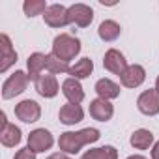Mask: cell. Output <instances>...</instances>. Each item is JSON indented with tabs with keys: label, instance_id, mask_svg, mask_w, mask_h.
Returning a JSON list of instances; mask_svg holds the SVG:
<instances>
[{
	"label": "cell",
	"instance_id": "3",
	"mask_svg": "<svg viewBox=\"0 0 159 159\" xmlns=\"http://www.w3.org/2000/svg\"><path fill=\"white\" fill-rule=\"evenodd\" d=\"M28 81H30V77L28 73L25 71H15L13 75H10L6 79V83L2 84V98L4 99H11L19 94H23L28 86Z\"/></svg>",
	"mask_w": 159,
	"mask_h": 159
},
{
	"label": "cell",
	"instance_id": "17",
	"mask_svg": "<svg viewBox=\"0 0 159 159\" xmlns=\"http://www.w3.org/2000/svg\"><path fill=\"white\" fill-rule=\"evenodd\" d=\"M0 43H2V62H0V71L6 73L10 69V66H13L17 62V52L11 47V41L8 38V34L0 36Z\"/></svg>",
	"mask_w": 159,
	"mask_h": 159
},
{
	"label": "cell",
	"instance_id": "15",
	"mask_svg": "<svg viewBox=\"0 0 159 159\" xmlns=\"http://www.w3.org/2000/svg\"><path fill=\"white\" fill-rule=\"evenodd\" d=\"M58 118H60V122L66 124V125H75V124H79V122H83L84 111L81 109V105L67 103V105H64V107L60 109Z\"/></svg>",
	"mask_w": 159,
	"mask_h": 159
},
{
	"label": "cell",
	"instance_id": "2",
	"mask_svg": "<svg viewBox=\"0 0 159 159\" xmlns=\"http://www.w3.org/2000/svg\"><path fill=\"white\" fill-rule=\"evenodd\" d=\"M79 52H81V41L69 34H60L52 41V54L60 58L62 62H71Z\"/></svg>",
	"mask_w": 159,
	"mask_h": 159
},
{
	"label": "cell",
	"instance_id": "24",
	"mask_svg": "<svg viewBox=\"0 0 159 159\" xmlns=\"http://www.w3.org/2000/svg\"><path fill=\"white\" fill-rule=\"evenodd\" d=\"M47 69L52 75H56V73H69L71 71V66L67 62H62L60 58H56L51 52V54H47Z\"/></svg>",
	"mask_w": 159,
	"mask_h": 159
},
{
	"label": "cell",
	"instance_id": "8",
	"mask_svg": "<svg viewBox=\"0 0 159 159\" xmlns=\"http://www.w3.org/2000/svg\"><path fill=\"white\" fill-rule=\"evenodd\" d=\"M137 107L142 114L146 116H155L159 114V92L153 88V90H146L139 96L137 99Z\"/></svg>",
	"mask_w": 159,
	"mask_h": 159
},
{
	"label": "cell",
	"instance_id": "18",
	"mask_svg": "<svg viewBox=\"0 0 159 159\" xmlns=\"http://www.w3.org/2000/svg\"><path fill=\"white\" fill-rule=\"evenodd\" d=\"M96 92L101 99H116L120 96V86L111 81V79H99V81L96 83Z\"/></svg>",
	"mask_w": 159,
	"mask_h": 159
},
{
	"label": "cell",
	"instance_id": "20",
	"mask_svg": "<svg viewBox=\"0 0 159 159\" xmlns=\"http://www.w3.org/2000/svg\"><path fill=\"white\" fill-rule=\"evenodd\" d=\"M131 146L137 148V150H148L152 144H153V133L148 131V129H137L131 139H129Z\"/></svg>",
	"mask_w": 159,
	"mask_h": 159
},
{
	"label": "cell",
	"instance_id": "27",
	"mask_svg": "<svg viewBox=\"0 0 159 159\" xmlns=\"http://www.w3.org/2000/svg\"><path fill=\"white\" fill-rule=\"evenodd\" d=\"M47 159H71V157H67L64 152H60V153H52V155H49Z\"/></svg>",
	"mask_w": 159,
	"mask_h": 159
},
{
	"label": "cell",
	"instance_id": "21",
	"mask_svg": "<svg viewBox=\"0 0 159 159\" xmlns=\"http://www.w3.org/2000/svg\"><path fill=\"white\" fill-rule=\"evenodd\" d=\"M81 159H118V150L114 146H101L92 148L86 153H83Z\"/></svg>",
	"mask_w": 159,
	"mask_h": 159
},
{
	"label": "cell",
	"instance_id": "14",
	"mask_svg": "<svg viewBox=\"0 0 159 159\" xmlns=\"http://www.w3.org/2000/svg\"><path fill=\"white\" fill-rule=\"evenodd\" d=\"M36 84V92L41 96V98H54L56 94H58V81H56V77L52 75V73H49V75H41L38 81L34 83Z\"/></svg>",
	"mask_w": 159,
	"mask_h": 159
},
{
	"label": "cell",
	"instance_id": "1",
	"mask_svg": "<svg viewBox=\"0 0 159 159\" xmlns=\"http://www.w3.org/2000/svg\"><path fill=\"white\" fill-rule=\"evenodd\" d=\"M99 131L96 127H86L81 131H66L58 139V148L64 153H79L83 146L99 140Z\"/></svg>",
	"mask_w": 159,
	"mask_h": 159
},
{
	"label": "cell",
	"instance_id": "23",
	"mask_svg": "<svg viewBox=\"0 0 159 159\" xmlns=\"http://www.w3.org/2000/svg\"><path fill=\"white\" fill-rule=\"evenodd\" d=\"M47 2L45 0H26V2L23 4V11H25V15H28V17H36V15H41V13H45L47 11Z\"/></svg>",
	"mask_w": 159,
	"mask_h": 159
},
{
	"label": "cell",
	"instance_id": "25",
	"mask_svg": "<svg viewBox=\"0 0 159 159\" xmlns=\"http://www.w3.org/2000/svg\"><path fill=\"white\" fill-rule=\"evenodd\" d=\"M13 159H36V152H32V150L26 146V148H21V150L15 153Z\"/></svg>",
	"mask_w": 159,
	"mask_h": 159
},
{
	"label": "cell",
	"instance_id": "28",
	"mask_svg": "<svg viewBox=\"0 0 159 159\" xmlns=\"http://www.w3.org/2000/svg\"><path fill=\"white\" fill-rule=\"evenodd\" d=\"M127 159H146V157L144 155H129Z\"/></svg>",
	"mask_w": 159,
	"mask_h": 159
},
{
	"label": "cell",
	"instance_id": "7",
	"mask_svg": "<svg viewBox=\"0 0 159 159\" xmlns=\"http://www.w3.org/2000/svg\"><path fill=\"white\" fill-rule=\"evenodd\" d=\"M43 19L49 26L52 28H62L66 25H69V15H67V8L62 4H51L47 8V11L43 13Z\"/></svg>",
	"mask_w": 159,
	"mask_h": 159
},
{
	"label": "cell",
	"instance_id": "19",
	"mask_svg": "<svg viewBox=\"0 0 159 159\" xmlns=\"http://www.w3.org/2000/svg\"><path fill=\"white\" fill-rule=\"evenodd\" d=\"M98 34H99V38H101L103 41H114V39H118V38H120L122 28H120V25H118L116 21L107 19V21H103V23L99 25Z\"/></svg>",
	"mask_w": 159,
	"mask_h": 159
},
{
	"label": "cell",
	"instance_id": "11",
	"mask_svg": "<svg viewBox=\"0 0 159 159\" xmlns=\"http://www.w3.org/2000/svg\"><path fill=\"white\" fill-rule=\"evenodd\" d=\"M103 66H105V69H109L111 73H114V75L120 77L127 69V60H125V56L120 51L109 49L105 52V56H103Z\"/></svg>",
	"mask_w": 159,
	"mask_h": 159
},
{
	"label": "cell",
	"instance_id": "10",
	"mask_svg": "<svg viewBox=\"0 0 159 159\" xmlns=\"http://www.w3.org/2000/svg\"><path fill=\"white\" fill-rule=\"evenodd\" d=\"M120 81L125 88H137L146 81V69L139 64H131L127 66V69L120 75Z\"/></svg>",
	"mask_w": 159,
	"mask_h": 159
},
{
	"label": "cell",
	"instance_id": "6",
	"mask_svg": "<svg viewBox=\"0 0 159 159\" xmlns=\"http://www.w3.org/2000/svg\"><path fill=\"white\" fill-rule=\"evenodd\" d=\"M54 144V139L51 135V131H47L45 127H39V129H34L30 135H28V148L36 153H41L45 150H49L51 146Z\"/></svg>",
	"mask_w": 159,
	"mask_h": 159
},
{
	"label": "cell",
	"instance_id": "16",
	"mask_svg": "<svg viewBox=\"0 0 159 159\" xmlns=\"http://www.w3.org/2000/svg\"><path fill=\"white\" fill-rule=\"evenodd\" d=\"M26 67H28V77H30V81H38V79L41 77V71L47 67V54L43 52H34L28 56L26 60Z\"/></svg>",
	"mask_w": 159,
	"mask_h": 159
},
{
	"label": "cell",
	"instance_id": "12",
	"mask_svg": "<svg viewBox=\"0 0 159 159\" xmlns=\"http://www.w3.org/2000/svg\"><path fill=\"white\" fill-rule=\"evenodd\" d=\"M112 114H114V107L111 105V101L101 99V98L90 101V116L94 120H98V122H109L112 118Z\"/></svg>",
	"mask_w": 159,
	"mask_h": 159
},
{
	"label": "cell",
	"instance_id": "26",
	"mask_svg": "<svg viewBox=\"0 0 159 159\" xmlns=\"http://www.w3.org/2000/svg\"><path fill=\"white\" fill-rule=\"evenodd\" d=\"M152 159H159V142H153V148H152Z\"/></svg>",
	"mask_w": 159,
	"mask_h": 159
},
{
	"label": "cell",
	"instance_id": "4",
	"mask_svg": "<svg viewBox=\"0 0 159 159\" xmlns=\"http://www.w3.org/2000/svg\"><path fill=\"white\" fill-rule=\"evenodd\" d=\"M67 15H69V23L81 26V28H86L92 25L94 21V10L86 4H73L67 8Z\"/></svg>",
	"mask_w": 159,
	"mask_h": 159
},
{
	"label": "cell",
	"instance_id": "13",
	"mask_svg": "<svg viewBox=\"0 0 159 159\" xmlns=\"http://www.w3.org/2000/svg\"><path fill=\"white\" fill-rule=\"evenodd\" d=\"M62 92H64L66 99L69 103H73V105H79L84 99V90H83L81 83H79L77 79H73V77L66 79V81L62 83Z\"/></svg>",
	"mask_w": 159,
	"mask_h": 159
},
{
	"label": "cell",
	"instance_id": "5",
	"mask_svg": "<svg viewBox=\"0 0 159 159\" xmlns=\"http://www.w3.org/2000/svg\"><path fill=\"white\" fill-rule=\"evenodd\" d=\"M15 116L25 124H34L41 116V107L34 99H25L15 105Z\"/></svg>",
	"mask_w": 159,
	"mask_h": 159
},
{
	"label": "cell",
	"instance_id": "22",
	"mask_svg": "<svg viewBox=\"0 0 159 159\" xmlns=\"http://www.w3.org/2000/svg\"><path fill=\"white\" fill-rule=\"evenodd\" d=\"M92 71H94V62H92L90 58H81L75 66H71L69 75L79 81V79H86V77H90Z\"/></svg>",
	"mask_w": 159,
	"mask_h": 159
},
{
	"label": "cell",
	"instance_id": "29",
	"mask_svg": "<svg viewBox=\"0 0 159 159\" xmlns=\"http://www.w3.org/2000/svg\"><path fill=\"white\" fill-rule=\"evenodd\" d=\"M155 90H157V92H159V77H157V79H155Z\"/></svg>",
	"mask_w": 159,
	"mask_h": 159
},
{
	"label": "cell",
	"instance_id": "9",
	"mask_svg": "<svg viewBox=\"0 0 159 159\" xmlns=\"http://www.w3.org/2000/svg\"><path fill=\"white\" fill-rule=\"evenodd\" d=\"M0 120H2V129H0V142L6 148H13L21 142V129L15 124H10L6 120V112H0Z\"/></svg>",
	"mask_w": 159,
	"mask_h": 159
}]
</instances>
